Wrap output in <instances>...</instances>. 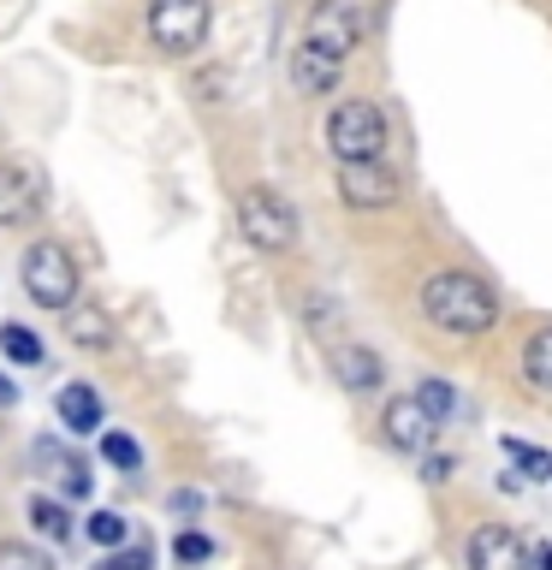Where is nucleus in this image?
<instances>
[{"instance_id":"1","label":"nucleus","mask_w":552,"mask_h":570,"mask_svg":"<svg viewBox=\"0 0 552 570\" xmlns=\"http://www.w3.org/2000/svg\"><path fill=\"white\" fill-rule=\"evenodd\" d=\"M422 309L440 333L475 338L499 321V297H493V285L475 279V274H434L422 285Z\"/></svg>"},{"instance_id":"2","label":"nucleus","mask_w":552,"mask_h":570,"mask_svg":"<svg viewBox=\"0 0 552 570\" xmlns=\"http://www.w3.org/2000/svg\"><path fill=\"white\" fill-rule=\"evenodd\" d=\"M18 279H24V297L36 303V309H53V315H66L71 303H78V262H71V249L66 244H30L24 249V267H18Z\"/></svg>"},{"instance_id":"3","label":"nucleus","mask_w":552,"mask_h":570,"mask_svg":"<svg viewBox=\"0 0 552 570\" xmlns=\"http://www.w3.org/2000/svg\"><path fill=\"white\" fill-rule=\"evenodd\" d=\"M214 0H149V42L172 60H185L208 42Z\"/></svg>"},{"instance_id":"4","label":"nucleus","mask_w":552,"mask_h":570,"mask_svg":"<svg viewBox=\"0 0 552 570\" xmlns=\"http://www.w3.org/2000/svg\"><path fill=\"white\" fill-rule=\"evenodd\" d=\"M327 149H333V160L386 155V114L374 101H338L327 114Z\"/></svg>"},{"instance_id":"5","label":"nucleus","mask_w":552,"mask_h":570,"mask_svg":"<svg viewBox=\"0 0 552 570\" xmlns=\"http://www.w3.org/2000/svg\"><path fill=\"white\" fill-rule=\"evenodd\" d=\"M48 208V173L42 160L30 155H7L0 160V226L18 232V226H36Z\"/></svg>"},{"instance_id":"6","label":"nucleus","mask_w":552,"mask_h":570,"mask_svg":"<svg viewBox=\"0 0 552 570\" xmlns=\"http://www.w3.org/2000/svg\"><path fill=\"white\" fill-rule=\"evenodd\" d=\"M238 226H244V238L256 244V249H292L297 244V208L285 203L279 190H267V185H249L238 196Z\"/></svg>"},{"instance_id":"7","label":"nucleus","mask_w":552,"mask_h":570,"mask_svg":"<svg viewBox=\"0 0 552 570\" xmlns=\"http://www.w3.org/2000/svg\"><path fill=\"white\" fill-rule=\"evenodd\" d=\"M368 36V7L363 0H315L309 18H303V42L338 53V60H351V48Z\"/></svg>"},{"instance_id":"8","label":"nucleus","mask_w":552,"mask_h":570,"mask_svg":"<svg viewBox=\"0 0 552 570\" xmlns=\"http://www.w3.org/2000/svg\"><path fill=\"white\" fill-rule=\"evenodd\" d=\"M338 196H345L351 208H392L398 203V173H392L381 155L374 160H338Z\"/></svg>"},{"instance_id":"9","label":"nucleus","mask_w":552,"mask_h":570,"mask_svg":"<svg viewBox=\"0 0 552 570\" xmlns=\"http://www.w3.org/2000/svg\"><path fill=\"white\" fill-rule=\"evenodd\" d=\"M470 570H529V547L516 541L511 529L481 523V529L470 534Z\"/></svg>"},{"instance_id":"10","label":"nucleus","mask_w":552,"mask_h":570,"mask_svg":"<svg viewBox=\"0 0 552 570\" xmlns=\"http://www.w3.org/2000/svg\"><path fill=\"white\" fill-rule=\"evenodd\" d=\"M434 416L416 404V399H392L386 404V440L398 445V452H427V440H434Z\"/></svg>"},{"instance_id":"11","label":"nucleus","mask_w":552,"mask_h":570,"mask_svg":"<svg viewBox=\"0 0 552 570\" xmlns=\"http://www.w3.org/2000/svg\"><path fill=\"white\" fill-rule=\"evenodd\" d=\"M338 71H345V60L315 42H297L292 48V83L303 89V96H327V89L338 83Z\"/></svg>"},{"instance_id":"12","label":"nucleus","mask_w":552,"mask_h":570,"mask_svg":"<svg viewBox=\"0 0 552 570\" xmlns=\"http://www.w3.org/2000/svg\"><path fill=\"white\" fill-rule=\"evenodd\" d=\"M53 410H60L66 434H96V428H101V392L89 386V381H71V386H60V399H53Z\"/></svg>"},{"instance_id":"13","label":"nucleus","mask_w":552,"mask_h":570,"mask_svg":"<svg viewBox=\"0 0 552 570\" xmlns=\"http://www.w3.org/2000/svg\"><path fill=\"white\" fill-rule=\"evenodd\" d=\"M66 338L78 351H107L114 345V315H107L101 303H71L66 309Z\"/></svg>"},{"instance_id":"14","label":"nucleus","mask_w":552,"mask_h":570,"mask_svg":"<svg viewBox=\"0 0 552 570\" xmlns=\"http://www.w3.org/2000/svg\"><path fill=\"white\" fill-rule=\"evenodd\" d=\"M333 374H338V381H345L351 392H374V386L386 381L381 356L363 351V345H338V351H333Z\"/></svg>"},{"instance_id":"15","label":"nucleus","mask_w":552,"mask_h":570,"mask_svg":"<svg viewBox=\"0 0 552 570\" xmlns=\"http://www.w3.org/2000/svg\"><path fill=\"white\" fill-rule=\"evenodd\" d=\"M36 463L60 475V488H66L71 499H83V493H89V470H83V458H71L66 445H53V440H36Z\"/></svg>"},{"instance_id":"16","label":"nucleus","mask_w":552,"mask_h":570,"mask_svg":"<svg viewBox=\"0 0 552 570\" xmlns=\"http://www.w3.org/2000/svg\"><path fill=\"white\" fill-rule=\"evenodd\" d=\"M523 374H529L534 392H552V327L529 333V345H523Z\"/></svg>"},{"instance_id":"17","label":"nucleus","mask_w":552,"mask_h":570,"mask_svg":"<svg viewBox=\"0 0 552 570\" xmlns=\"http://www.w3.org/2000/svg\"><path fill=\"white\" fill-rule=\"evenodd\" d=\"M83 534H89L101 552H114V547L131 541V523H125L119 511H89V517H83Z\"/></svg>"},{"instance_id":"18","label":"nucleus","mask_w":552,"mask_h":570,"mask_svg":"<svg viewBox=\"0 0 552 570\" xmlns=\"http://www.w3.org/2000/svg\"><path fill=\"white\" fill-rule=\"evenodd\" d=\"M30 523L42 529V534H53V541H66V534H71V511L60 505V499L36 493V499H30Z\"/></svg>"},{"instance_id":"19","label":"nucleus","mask_w":552,"mask_h":570,"mask_svg":"<svg viewBox=\"0 0 552 570\" xmlns=\"http://www.w3.org/2000/svg\"><path fill=\"white\" fill-rule=\"evenodd\" d=\"M0 351H7L12 363H42V338H36L24 321H7V327H0Z\"/></svg>"},{"instance_id":"20","label":"nucleus","mask_w":552,"mask_h":570,"mask_svg":"<svg viewBox=\"0 0 552 570\" xmlns=\"http://www.w3.org/2000/svg\"><path fill=\"white\" fill-rule=\"evenodd\" d=\"M416 404H422L434 422L457 416V392H452V381H422V386H416Z\"/></svg>"},{"instance_id":"21","label":"nucleus","mask_w":552,"mask_h":570,"mask_svg":"<svg viewBox=\"0 0 552 570\" xmlns=\"http://www.w3.org/2000/svg\"><path fill=\"white\" fill-rule=\"evenodd\" d=\"M0 570H53V559L30 541H0Z\"/></svg>"},{"instance_id":"22","label":"nucleus","mask_w":552,"mask_h":570,"mask_svg":"<svg viewBox=\"0 0 552 570\" xmlns=\"http://www.w3.org/2000/svg\"><path fill=\"white\" fill-rule=\"evenodd\" d=\"M155 564V547H142V541H125V547H114L107 559L96 564V570H149Z\"/></svg>"},{"instance_id":"23","label":"nucleus","mask_w":552,"mask_h":570,"mask_svg":"<svg viewBox=\"0 0 552 570\" xmlns=\"http://www.w3.org/2000/svg\"><path fill=\"white\" fill-rule=\"evenodd\" d=\"M101 458L114 463V470H137V463H142V452H137L131 434H101Z\"/></svg>"},{"instance_id":"24","label":"nucleus","mask_w":552,"mask_h":570,"mask_svg":"<svg viewBox=\"0 0 552 570\" xmlns=\"http://www.w3.org/2000/svg\"><path fill=\"white\" fill-rule=\"evenodd\" d=\"M172 559H178V564H203V559H214V541H208L203 529H185V534L172 541Z\"/></svg>"},{"instance_id":"25","label":"nucleus","mask_w":552,"mask_h":570,"mask_svg":"<svg viewBox=\"0 0 552 570\" xmlns=\"http://www.w3.org/2000/svg\"><path fill=\"white\" fill-rule=\"evenodd\" d=\"M505 458H511L523 475H546V470H552V458L534 452V445H523V440H505Z\"/></svg>"},{"instance_id":"26","label":"nucleus","mask_w":552,"mask_h":570,"mask_svg":"<svg viewBox=\"0 0 552 570\" xmlns=\"http://www.w3.org/2000/svg\"><path fill=\"white\" fill-rule=\"evenodd\" d=\"M422 475H427V481H445V475H452V458H427Z\"/></svg>"},{"instance_id":"27","label":"nucleus","mask_w":552,"mask_h":570,"mask_svg":"<svg viewBox=\"0 0 552 570\" xmlns=\"http://www.w3.org/2000/svg\"><path fill=\"white\" fill-rule=\"evenodd\" d=\"M529 570H552V547H541V552H534V559H529Z\"/></svg>"},{"instance_id":"28","label":"nucleus","mask_w":552,"mask_h":570,"mask_svg":"<svg viewBox=\"0 0 552 570\" xmlns=\"http://www.w3.org/2000/svg\"><path fill=\"white\" fill-rule=\"evenodd\" d=\"M0 404H18V386L7 381V374H0Z\"/></svg>"}]
</instances>
